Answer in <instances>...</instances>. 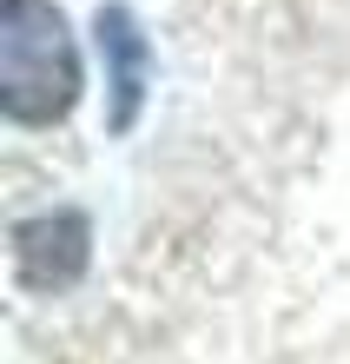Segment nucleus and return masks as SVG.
Returning a JSON list of instances; mask_svg holds the SVG:
<instances>
[{
    "label": "nucleus",
    "instance_id": "nucleus-1",
    "mask_svg": "<svg viewBox=\"0 0 350 364\" xmlns=\"http://www.w3.org/2000/svg\"><path fill=\"white\" fill-rule=\"evenodd\" d=\"M80 100V53L53 0H0V106L13 126H53Z\"/></svg>",
    "mask_w": 350,
    "mask_h": 364
},
{
    "label": "nucleus",
    "instance_id": "nucleus-2",
    "mask_svg": "<svg viewBox=\"0 0 350 364\" xmlns=\"http://www.w3.org/2000/svg\"><path fill=\"white\" fill-rule=\"evenodd\" d=\"M93 259V225L80 212H47L13 232V278L27 291H67Z\"/></svg>",
    "mask_w": 350,
    "mask_h": 364
},
{
    "label": "nucleus",
    "instance_id": "nucleus-3",
    "mask_svg": "<svg viewBox=\"0 0 350 364\" xmlns=\"http://www.w3.org/2000/svg\"><path fill=\"white\" fill-rule=\"evenodd\" d=\"M93 33H99V53H106V87H113L106 126H113V133H126V126L139 119V100H146V67H152L146 33H139V20L126 14V7H99Z\"/></svg>",
    "mask_w": 350,
    "mask_h": 364
}]
</instances>
